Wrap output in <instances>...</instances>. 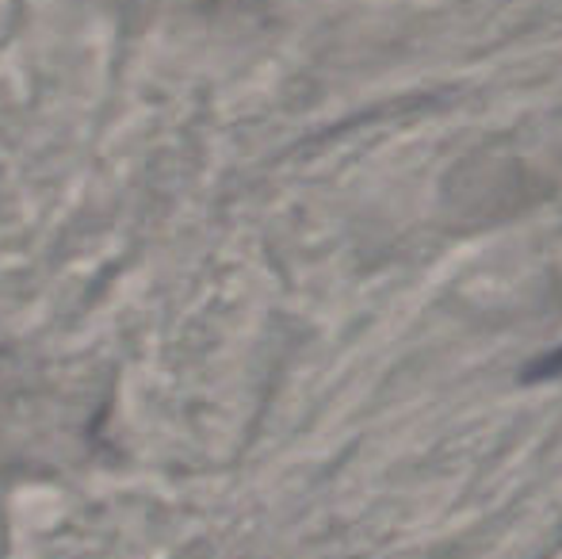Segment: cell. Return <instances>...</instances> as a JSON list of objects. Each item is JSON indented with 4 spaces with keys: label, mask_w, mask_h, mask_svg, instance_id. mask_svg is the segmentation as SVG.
Returning a JSON list of instances; mask_svg holds the SVG:
<instances>
[]
</instances>
